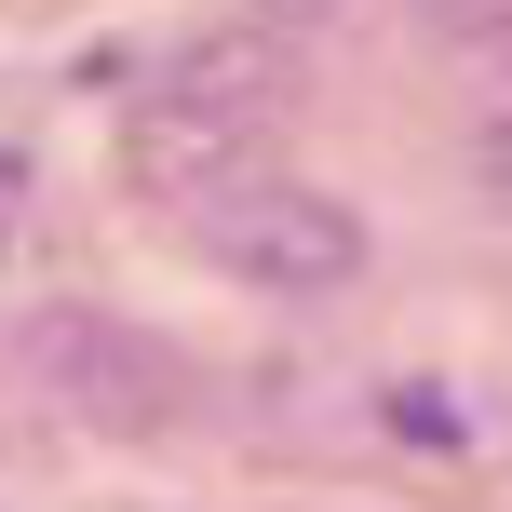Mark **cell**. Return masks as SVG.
Returning <instances> with one entry per match:
<instances>
[{"instance_id":"3","label":"cell","mask_w":512,"mask_h":512,"mask_svg":"<svg viewBox=\"0 0 512 512\" xmlns=\"http://www.w3.org/2000/svg\"><path fill=\"white\" fill-rule=\"evenodd\" d=\"M27 364H41L54 405L122 418V432L176 405V351H162V337H135V324H108V310H41V324H27Z\"/></svg>"},{"instance_id":"4","label":"cell","mask_w":512,"mask_h":512,"mask_svg":"<svg viewBox=\"0 0 512 512\" xmlns=\"http://www.w3.org/2000/svg\"><path fill=\"white\" fill-rule=\"evenodd\" d=\"M472 189L512 216V108H486V122H472Z\"/></svg>"},{"instance_id":"5","label":"cell","mask_w":512,"mask_h":512,"mask_svg":"<svg viewBox=\"0 0 512 512\" xmlns=\"http://www.w3.org/2000/svg\"><path fill=\"white\" fill-rule=\"evenodd\" d=\"M391 432H418V445H445L459 418H445V391H391Z\"/></svg>"},{"instance_id":"6","label":"cell","mask_w":512,"mask_h":512,"mask_svg":"<svg viewBox=\"0 0 512 512\" xmlns=\"http://www.w3.org/2000/svg\"><path fill=\"white\" fill-rule=\"evenodd\" d=\"M459 41H472V54H499V68H512V14H459Z\"/></svg>"},{"instance_id":"1","label":"cell","mask_w":512,"mask_h":512,"mask_svg":"<svg viewBox=\"0 0 512 512\" xmlns=\"http://www.w3.org/2000/svg\"><path fill=\"white\" fill-rule=\"evenodd\" d=\"M283 108H297L283 41H203V54H176V68L149 81V108L122 122V162L149 189H203V176H230Z\"/></svg>"},{"instance_id":"2","label":"cell","mask_w":512,"mask_h":512,"mask_svg":"<svg viewBox=\"0 0 512 512\" xmlns=\"http://www.w3.org/2000/svg\"><path fill=\"white\" fill-rule=\"evenodd\" d=\"M216 256L256 270L270 297H337L364 270V216L324 203V189H230L216 203Z\"/></svg>"}]
</instances>
